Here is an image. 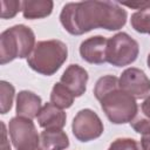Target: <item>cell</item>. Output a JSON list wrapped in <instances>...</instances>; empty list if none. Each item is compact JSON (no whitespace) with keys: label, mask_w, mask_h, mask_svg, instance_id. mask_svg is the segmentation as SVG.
<instances>
[{"label":"cell","mask_w":150,"mask_h":150,"mask_svg":"<svg viewBox=\"0 0 150 150\" xmlns=\"http://www.w3.org/2000/svg\"><path fill=\"white\" fill-rule=\"evenodd\" d=\"M127 19V11L114 1L68 2L60 13L61 25L71 35H82L96 28L118 30Z\"/></svg>","instance_id":"6da1fadb"},{"label":"cell","mask_w":150,"mask_h":150,"mask_svg":"<svg viewBox=\"0 0 150 150\" xmlns=\"http://www.w3.org/2000/svg\"><path fill=\"white\" fill-rule=\"evenodd\" d=\"M94 95L107 118L114 124L130 123L137 116L136 98L120 88L118 79L114 75L100 77L95 83Z\"/></svg>","instance_id":"7a4b0ae2"},{"label":"cell","mask_w":150,"mask_h":150,"mask_svg":"<svg viewBox=\"0 0 150 150\" xmlns=\"http://www.w3.org/2000/svg\"><path fill=\"white\" fill-rule=\"evenodd\" d=\"M68 57L67 45L57 39L38 41L27 59L28 66L36 73L46 76L54 75Z\"/></svg>","instance_id":"3957f363"},{"label":"cell","mask_w":150,"mask_h":150,"mask_svg":"<svg viewBox=\"0 0 150 150\" xmlns=\"http://www.w3.org/2000/svg\"><path fill=\"white\" fill-rule=\"evenodd\" d=\"M35 45V34L28 26L15 25L7 28L0 35V63L28 59Z\"/></svg>","instance_id":"277c9868"},{"label":"cell","mask_w":150,"mask_h":150,"mask_svg":"<svg viewBox=\"0 0 150 150\" xmlns=\"http://www.w3.org/2000/svg\"><path fill=\"white\" fill-rule=\"evenodd\" d=\"M139 54L138 42L128 33L120 32L108 39L107 62L115 67L129 66Z\"/></svg>","instance_id":"5b68a950"},{"label":"cell","mask_w":150,"mask_h":150,"mask_svg":"<svg viewBox=\"0 0 150 150\" xmlns=\"http://www.w3.org/2000/svg\"><path fill=\"white\" fill-rule=\"evenodd\" d=\"M8 134L15 150H42L40 135L34 122L26 117L15 116L8 123Z\"/></svg>","instance_id":"8992f818"},{"label":"cell","mask_w":150,"mask_h":150,"mask_svg":"<svg viewBox=\"0 0 150 150\" xmlns=\"http://www.w3.org/2000/svg\"><path fill=\"white\" fill-rule=\"evenodd\" d=\"M71 131L75 138L80 142H90L98 138L103 131V122L100 116L91 109H81L71 123Z\"/></svg>","instance_id":"52a82bcc"},{"label":"cell","mask_w":150,"mask_h":150,"mask_svg":"<svg viewBox=\"0 0 150 150\" xmlns=\"http://www.w3.org/2000/svg\"><path fill=\"white\" fill-rule=\"evenodd\" d=\"M118 83L123 91L131 95L136 100L150 95V79L139 68H127L121 74Z\"/></svg>","instance_id":"ba28073f"},{"label":"cell","mask_w":150,"mask_h":150,"mask_svg":"<svg viewBox=\"0 0 150 150\" xmlns=\"http://www.w3.org/2000/svg\"><path fill=\"white\" fill-rule=\"evenodd\" d=\"M108 39L102 35H95L86 39L80 45L81 57L91 64H102L107 62Z\"/></svg>","instance_id":"9c48e42d"},{"label":"cell","mask_w":150,"mask_h":150,"mask_svg":"<svg viewBox=\"0 0 150 150\" xmlns=\"http://www.w3.org/2000/svg\"><path fill=\"white\" fill-rule=\"evenodd\" d=\"M89 80L88 71L79 64H69L61 75L60 82L66 86L75 97L82 96L87 90V83Z\"/></svg>","instance_id":"30bf717a"},{"label":"cell","mask_w":150,"mask_h":150,"mask_svg":"<svg viewBox=\"0 0 150 150\" xmlns=\"http://www.w3.org/2000/svg\"><path fill=\"white\" fill-rule=\"evenodd\" d=\"M42 101L41 97L29 90H21L16 95V116L26 117L33 120L38 116L39 111L41 110Z\"/></svg>","instance_id":"8fae6325"},{"label":"cell","mask_w":150,"mask_h":150,"mask_svg":"<svg viewBox=\"0 0 150 150\" xmlns=\"http://www.w3.org/2000/svg\"><path fill=\"white\" fill-rule=\"evenodd\" d=\"M38 123L43 129H62L66 125L67 115L63 109L53 103H45L36 116Z\"/></svg>","instance_id":"7c38bea8"},{"label":"cell","mask_w":150,"mask_h":150,"mask_svg":"<svg viewBox=\"0 0 150 150\" xmlns=\"http://www.w3.org/2000/svg\"><path fill=\"white\" fill-rule=\"evenodd\" d=\"M54 2L52 0H25L21 1V12L25 19H43L52 14Z\"/></svg>","instance_id":"4fadbf2b"},{"label":"cell","mask_w":150,"mask_h":150,"mask_svg":"<svg viewBox=\"0 0 150 150\" xmlns=\"http://www.w3.org/2000/svg\"><path fill=\"white\" fill-rule=\"evenodd\" d=\"M42 150H64L69 146V138L62 129H45L40 134Z\"/></svg>","instance_id":"5bb4252c"},{"label":"cell","mask_w":150,"mask_h":150,"mask_svg":"<svg viewBox=\"0 0 150 150\" xmlns=\"http://www.w3.org/2000/svg\"><path fill=\"white\" fill-rule=\"evenodd\" d=\"M75 96L73 93L63 86L61 82H57L53 86L50 91V103L59 107L60 109H68L73 105Z\"/></svg>","instance_id":"9a60e30c"},{"label":"cell","mask_w":150,"mask_h":150,"mask_svg":"<svg viewBox=\"0 0 150 150\" xmlns=\"http://www.w3.org/2000/svg\"><path fill=\"white\" fill-rule=\"evenodd\" d=\"M130 25L137 33L150 34V2L131 14Z\"/></svg>","instance_id":"2e32d148"},{"label":"cell","mask_w":150,"mask_h":150,"mask_svg":"<svg viewBox=\"0 0 150 150\" xmlns=\"http://www.w3.org/2000/svg\"><path fill=\"white\" fill-rule=\"evenodd\" d=\"M0 98H1V114L5 115L12 109L14 95H15V88L12 83L7 81L0 82Z\"/></svg>","instance_id":"e0dca14e"},{"label":"cell","mask_w":150,"mask_h":150,"mask_svg":"<svg viewBox=\"0 0 150 150\" xmlns=\"http://www.w3.org/2000/svg\"><path fill=\"white\" fill-rule=\"evenodd\" d=\"M107 150H141V146L136 139L122 137L112 141Z\"/></svg>","instance_id":"ac0fdd59"},{"label":"cell","mask_w":150,"mask_h":150,"mask_svg":"<svg viewBox=\"0 0 150 150\" xmlns=\"http://www.w3.org/2000/svg\"><path fill=\"white\" fill-rule=\"evenodd\" d=\"M21 11V1L2 0L1 1V19H12Z\"/></svg>","instance_id":"d6986e66"},{"label":"cell","mask_w":150,"mask_h":150,"mask_svg":"<svg viewBox=\"0 0 150 150\" xmlns=\"http://www.w3.org/2000/svg\"><path fill=\"white\" fill-rule=\"evenodd\" d=\"M130 125H131V128H132L136 132H138V134H141V135H143V134L150 131V120L146 118V117L143 116V115H142V116H136V117L130 122Z\"/></svg>","instance_id":"ffe728a7"},{"label":"cell","mask_w":150,"mask_h":150,"mask_svg":"<svg viewBox=\"0 0 150 150\" xmlns=\"http://www.w3.org/2000/svg\"><path fill=\"white\" fill-rule=\"evenodd\" d=\"M1 128H2V141H1V150H11V145L7 138V130H6V124L1 122Z\"/></svg>","instance_id":"44dd1931"},{"label":"cell","mask_w":150,"mask_h":150,"mask_svg":"<svg viewBox=\"0 0 150 150\" xmlns=\"http://www.w3.org/2000/svg\"><path fill=\"white\" fill-rule=\"evenodd\" d=\"M141 110L143 112V116L150 120V95H148L143 101V103L141 104Z\"/></svg>","instance_id":"7402d4cb"},{"label":"cell","mask_w":150,"mask_h":150,"mask_svg":"<svg viewBox=\"0 0 150 150\" xmlns=\"http://www.w3.org/2000/svg\"><path fill=\"white\" fill-rule=\"evenodd\" d=\"M141 149L142 150H150V131L142 135L141 138Z\"/></svg>","instance_id":"603a6c76"},{"label":"cell","mask_w":150,"mask_h":150,"mask_svg":"<svg viewBox=\"0 0 150 150\" xmlns=\"http://www.w3.org/2000/svg\"><path fill=\"white\" fill-rule=\"evenodd\" d=\"M148 4H149V2H135V4H123V5H125V6L130 7V8H137V9H141V8L145 7Z\"/></svg>","instance_id":"cb8c5ba5"},{"label":"cell","mask_w":150,"mask_h":150,"mask_svg":"<svg viewBox=\"0 0 150 150\" xmlns=\"http://www.w3.org/2000/svg\"><path fill=\"white\" fill-rule=\"evenodd\" d=\"M146 64H148V67H149V69H150V54H149L148 57H146Z\"/></svg>","instance_id":"d4e9b609"}]
</instances>
